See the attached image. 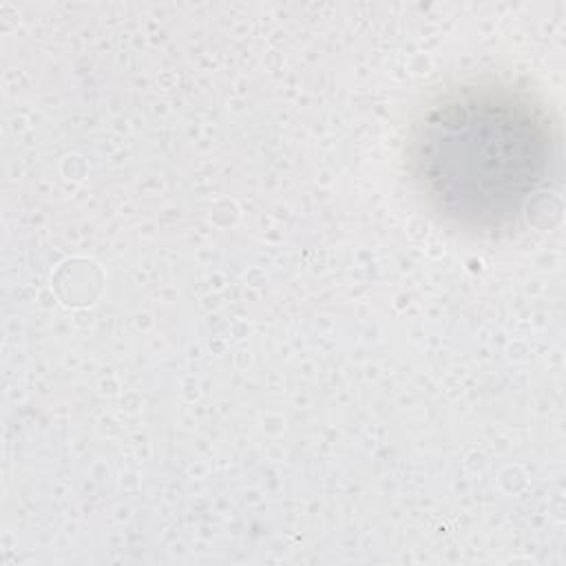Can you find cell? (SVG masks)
I'll return each mask as SVG.
<instances>
[{"label":"cell","instance_id":"cell-1","mask_svg":"<svg viewBox=\"0 0 566 566\" xmlns=\"http://www.w3.org/2000/svg\"><path fill=\"white\" fill-rule=\"evenodd\" d=\"M411 159L436 206L464 223L511 221L548 177L551 139L522 99L491 88L442 97L416 128Z\"/></svg>","mask_w":566,"mask_h":566}]
</instances>
